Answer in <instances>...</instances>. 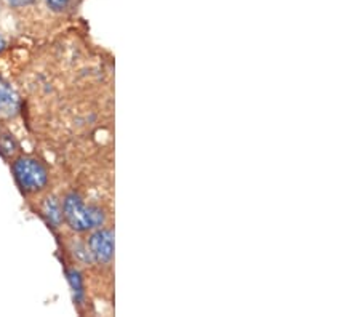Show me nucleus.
I'll list each match as a JSON object with an SVG mask.
<instances>
[{
  "label": "nucleus",
  "mask_w": 360,
  "mask_h": 317,
  "mask_svg": "<svg viewBox=\"0 0 360 317\" xmlns=\"http://www.w3.org/2000/svg\"><path fill=\"white\" fill-rule=\"evenodd\" d=\"M64 216L71 228L77 231H86L96 226H101L104 215L101 210L95 207H85L79 195L71 194L64 200Z\"/></svg>",
  "instance_id": "nucleus-1"
},
{
  "label": "nucleus",
  "mask_w": 360,
  "mask_h": 317,
  "mask_svg": "<svg viewBox=\"0 0 360 317\" xmlns=\"http://www.w3.org/2000/svg\"><path fill=\"white\" fill-rule=\"evenodd\" d=\"M15 175L26 191H39L46 184V170L32 159H20L15 164Z\"/></svg>",
  "instance_id": "nucleus-2"
},
{
  "label": "nucleus",
  "mask_w": 360,
  "mask_h": 317,
  "mask_svg": "<svg viewBox=\"0 0 360 317\" xmlns=\"http://www.w3.org/2000/svg\"><path fill=\"white\" fill-rule=\"evenodd\" d=\"M90 250L98 261H111L114 253V234L111 231H98L90 239Z\"/></svg>",
  "instance_id": "nucleus-3"
},
{
  "label": "nucleus",
  "mask_w": 360,
  "mask_h": 317,
  "mask_svg": "<svg viewBox=\"0 0 360 317\" xmlns=\"http://www.w3.org/2000/svg\"><path fill=\"white\" fill-rule=\"evenodd\" d=\"M16 106H18V100H16L15 93L3 82H0V114H13L16 111Z\"/></svg>",
  "instance_id": "nucleus-4"
},
{
  "label": "nucleus",
  "mask_w": 360,
  "mask_h": 317,
  "mask_svg": "<svg viewBox=\"0 0 360 317\" xmlns=\"http://www.w3.org/2000/svg\"><path fill=\"white\" fill-rule=\"evenodd\" d=\"M45 215L48 216V220L53 224H58L61 221V209H60V204L56 202V199H46Z\"/></svg>",
  "instance_id": "nucleus-5"
},
{
  "label": "nucleus",
  "mask_w": 360,
  "mask_h": 317,
  "mask_svg": "<svg viewBox=\"0 0 360 317\" xmlns=\"http://www.w3.org/2000/svg\"><path fill=\"white\" fill-rule=\"evenodd\" d=\"M69 282H71V285H72L75 298L80 301V299H82V295H84V287H82V279H80L79 273L71 271V273H69Z\"/></svg>",
  "instance_id": "nucleus-6"
},
{
  "label": "nucleus",
  "mask_w": 360,
  "mask_h": 317,
  "mask_svg": "<svg viewBox=\"0 0 360 317\" xmlns=\"http://www.w3.org/2000/svg\"><path fill=\"white\" fill-rule=\"evenodd\" d=\"M46 2H48V5L53 10H63L67 5L69 0H46Z\"/></svg>",
  "instance_id": "nucleus-7"
},
{
  "label": "nucleus",
  "mask_w": 360,
  "mask_h": 317,
  "mask_svg": "<svg viewBox=\"0 0 360 317\" xmlns=\"http://www.w3.org/2000/svg\"><path fill=\"white\" fill-rule=\"evenodd\" d=\"M8 2H10L11 5H16V7H21V5H27V3H31L32 0H8Z\"/></svg>",
  "instance_id": "nucleus-8"
},
{
  "label": "nucleus",
  "mask_w": 360,
  "mask_h": 317,
  "mask_svg": "<svg viewBox=\"0 0 360 317\" xmlns=\"http://www.w3.org/2000/svg\"><path fill=\"white\" fill-rule=\"evenodd\" d=\"M3 48V40H2V37H0V50Z\"/></svg>",
  "instance_id": "nucleus-9"
}]
</instances>
